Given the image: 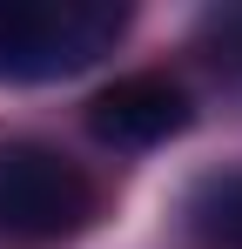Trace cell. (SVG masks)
<instances>
[{
    "instance_id": "277c9868",
    "label": "cell",
    "mask_w": 242,
    "mask_h": 249,
    "mask_svg": "<svg viewBox=\"0 0 242 249\" xmlns=\"http://www.w3.org/2000/svg\"><path fill=\"white\" fill-rule=\"evenodd\" d=\"M189 229L202 249H242V168L208 175L189 196Z\"/></svg>"
},
{
    "instance_id": "3957f363",
    "label": "cell",
    "mask_w": 242,
    "mask_h": 249,
    "mask_svg": "<svg viewBox=\"0 0 242 249\" xmlns=\"http://www.w3.org/2000/svg\"><path fill=\"white\" fill-rule=\"evenodd\" d=\"M87 128L101 142H115V148H155V142H168V135L189 128V94L168 74H121L115 88L94 94Z\"/></svg>"
},
{
    "instance_id": "6da1fadb",
    "label": "cell",
    "mask_w": 242,
    "mask_h": 249,
    "mask_svg": "<svg viewBox=\"0 0 242 249\" xmlns=\"http://www.w3.org/2000/svg\"><path fill=\"white\" fill-rule=\"evenodd\" d=\"M128 7L115 0H0V81H68L115 54Z\"/></svg>"
},
{
    "instance_id": "7a4b0ae2",
    "label": "cell",
    "mask_w": 242,
    "mask_h": 249,
    "mask_svg": "<svg viewBox=\"0 0 242 249\" xmlns=\"http://www.w3.org/2000/svg\"><path fill=\"white\" fill-rule=\"evenodd\" d=\"M94 222V182L40 142L0 148V236L14 243H68Z\"/></svg>"
}]
</instances>
